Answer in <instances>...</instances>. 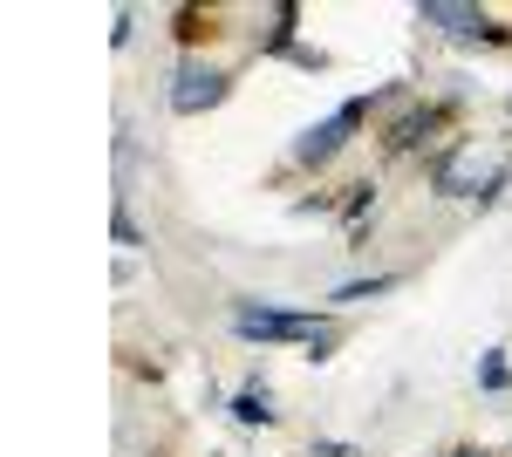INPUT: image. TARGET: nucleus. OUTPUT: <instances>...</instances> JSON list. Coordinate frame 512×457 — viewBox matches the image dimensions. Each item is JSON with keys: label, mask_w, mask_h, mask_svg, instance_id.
<instances>
[{"label": "nucleus", "mask_w": 512, "mask_h": 457, "mask_svg": "<svg viewBox=\"0 0 512 457\" xmlns=\"http://www.w3.org/2000/svg\"><path fill=\"white\" fill-rule=\"evenodd\" d=\"M130 35H137V14L123 7V14H117V28H110V41H117V48H123V41H130Z\"/></svg>", "instance_id": "obj_10"}, {"label": "nucleus", "mask_w": 512, "mask_h": 457, "mask_svg": "<svg viewBox=\"0 0 512 457\" xmlns=\"http://www.w3.org/2000/svg\"><path fill=\"white\" fill-rule=\"evenodd\" d=\"M431 130H437V110H417V116H403V123H396L390 144H396V151H410V144H424Z\"/></svg>", "instance_id": "obj_8"}, {"label": "nucleus", "mask_w": 512, "mask_h": 457, "mask_svg": "<svg viewBox=\"0 0 512 457\" xmlns=\"http://www.w3.org/2000/svg\"><path fill=\"white\" fill-rule=\"evenodd\" d=\"M362 116H369V103H362V96H349V103H342V110L335 116H321L315 130H301V137H294V164H328V157L342 151V144H349L355 130H362Z\"/></svg>", "instance_id": "obj_3"}, {"label": "nucleus", "mask_w": 512, "mask_h": 457, "mask_svg": "<svg viewBox=\"0 0 512 457\" xmlns=\"http://www.w3.org/2000/svg\"><path fill=\"white\" fill-rule=\"evenodd\" d=\"M478 382H485V389H506V355H499V348H492V355H485V362H478Z\"/></svg>", "instance_id": "obj_9"}, {"label": "nucleus", "mask_w": 512, "mask_h": 457, "mask_svg": "<svg viewBox=\"0 0 512 457\" xmlns=\"http://www.w3.org/2000/svg\"><path fill=\"white\" fill-rule=\"evenodd\" d=\"M417 21L424 28H437V35H451V41H506V28L492 21V14H478V7H458V0H417Z\"/></svg>", "instance_id": "obj_4"}, {"label": "nucleus", "mask_w": 512, "mask_h": 457, "mask_svg": "<svg viewBox=\"0 0 512 457\" xmlns=\"http://www.w3.org/2000/svg\"><path fill=\"white\" fill-rule=\"evenodd\" d=\"M226 96H233V76L212 69V62H198V55H185V62L171 69V96H164V103L178 116H205V110H219Z\"/></svg>", "instance_id": "obj_2"}, {"label": "nucleus", "mask_w": 512, "mask_h": 457, "mask_svg": "<svg viewBox=\"0 0 512 457\" xmlns=\"http://www.w3.org/2000/svg\"><path fill=\"white\" fill-rule=\"evenodd\" d=\"M492 157H485V144L478 137H465V144H451V151L437 157V171H431V191L437 198H465V191H478V171H485Z\"/></svg>", "instance_id": "obj_5"}, {"label": "nucleus", "mask_w": 512, "mask_h": 457, "mask_svg": "<svg viewBox=\"0 0 512 457\" xmlns=\"http://www.w3.org/2000/svg\"><path fill=\"white\" fill-rule=\"evenodd\" d=\"M328 321H315V314H301V307H233V335L239 342H315Z\"/></svg>", "instance_id": "obj_1"}, {"label": "nucleus", "mask_w": 512, "mask_h": 457, "mask_svg": "<svg viewBox=\"0 0 512 457\" xmlns=\"http://www.w3.org/2000/svg\"><path fill=\"white\" fill-rule=\"evenodd\" d=\"M396 280H403V273H376V280H342V287H335L328 301H369V294H390Z\"/></svg>", "instance_id": "obj_7"}, {"label": "nucleus", "mask_w": 512, "mask_h": 457, "mask_svg": "<svg viewBox=\"0 0 512 457\" xmlns=\"http://www.w3.org/2000/svg\"><path fill=\"white\" fill-rule=\"evenodd\" d=\"M233 417L246 423V430H267V423H274V396H267V389H239V396H233Z\"/></svg>", "instance_id": "obj_6"}, {"label": "nucleus", "mask_w": 512, "mask_h": 457, "mask_svg": "<svg viewBox=\"0 0 512 457\" xmlns=\"http://www.w3.org/2000/svg\"><path fill=\"white\" fill-rule=\"evenodd\" d=\"M451 457H485V451H451Z\"/></svg>", "instance_id": "obj_11"}]
</instances>
